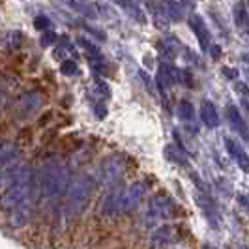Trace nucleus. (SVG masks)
<instances>
[{"label":"nucleus","mask_w":249,"mask_h":249,"mask_svg":"<svg viewBox=\"0 0 249 249\" xmlns=\"http://www.w3.org/2000/svg\"><path fill=\"white\" fill-rule=\"evenodd\" d=\"M19 167H8V165H0V187L4 186V184H8L10 180H12L13 173L17 171Z\"/></svg>","instance_id":"412c9836"},{"label":"nucleus","mask_w":249,"mask_h":249,"mask_svg":"<svg viewBox=\"0 0 249 249\" xmlns=\"http://www.w3.org/2000/svg\"><path fill=\"white\" fill-rule=\"evenodd\" d=\"M146 193H148V186L144 182H133L125 187H118L107 193V197L103 199L101 213L107 217H116V215L133 212L142 204Z\"/></svg>","instance_id":"f03ea898"},{"label":"nucleus","mask_w":249,"mask_h":249,"mask_svg":"<svg viewBox=\"0 0 249 249\" xmlns=\"http://www.w3.org/2000/svg\"><path fill=\"white\" fill-rule=\"evenodd\" d=\"M200 120L202 124L210 129H215L221 118H219V112H217V107L213 105L212 100H202V105H200Z\"/></svg>","instance_id":"f8f14e48"},{"label":"nucleus","mask_w":249,"mask_h":249,"mask_svg":"<svg viewBox=\"0 0 249 249\" xmlns=\"http://www.w3.org/2000/svg\"><path fill=\"white\" fill-rule=\"evenodd\" d=\"M197 202H199L200 210L206 215V219L210 221L213 229H219L221 225V215H219V210H217V204L213 202V199L208 195V193H200L197 195Z\"/></svg>","instance_id":"9d476101"},{"label":"nucleus","mask_w":249,"mask_h":249,"mask_svg":"<svg viewBox=\"0 0 249 249\" xmlns=\"http://www.w3.org/2000/svg\"><path fill=\"white\" fill-rule=\"evenodd\" d=\"M178 240V227L176 225H160L150 236V249H167Z\"/></svg>","instance_id":"0eeeda50"},{"label":"nucleus","mask_w":249,"mask_h":249,"mask_svg":"<svg viewBox=\"0 0 249 249\" xmlns=\"http://www.w3.org/2000/svg\"><path fill=\"white\" fill-rule=\"evenodd\" d=\"M34 26H36L37 30H43V32H47L53 28V23H51V19L47 15H37L36 19H34Z\"/></svg>","instance_id":"4be33fe9"},{"label":"nucleus","mask_w":249,"mask_h":249,"mask_svg":"<svg viewBox=\"0 0 249 249\" xmlns=\"http://www.w3.org/2000/svg\"><path fill=\"white\" fill-rule=\"evenodd\" d=\"M96 87H98V92L103 94L105 98H109L111 96V90H109V85L105 83V81H101L100 77H96Z\"/></svg>","instance_id":"393cba45"},{"label":"nucleus","mask_w":249,"mask_h":249,"mask_svg":"<svg viewBox=\"0 0 249 249\" xmlns=\"http://www.w3.org/2000/svg\"><path fill=\"white\" fill-rule=\"evenodd\" d=\"M234 23L240 30H246L248 28V6L244 2H240L234 6Z\"/></svg>","instance_id":"a211bd4d"},{"label":"nucleus","mask_w":249,"mask_h":249,"mask_svg":"<svg viewBox=\"0 0 249 249\" xmlns=\"http://www.w3.org/2000/svg\"><path fill=\"white\" fill-rule=\"evenodd\" d=\"M118 6H120V8H125V10L129 12V15H131L137 23H141V25L146 23V13L141 8V4H137V2H120Z\"/></svg>","instance_id":"f3484780"},{"label":"nucleus","mask_w":249,"mask_h":249,"mask_svg":"<svg viewBox=\"0 0 249 249\" xmlns=\"http://www.w3.org/2000/svg\"><path fill=\"white\" fill-rule=\"evenodd\" d=\"M225 116H227L231 127L236 131L238 135L244 139V141H248V124H246V118L242 116V112H240V109H238L236 105H227Z\"/></svg>","instance_id":"9b49d317"},{"label":"nucleus","mask_w":249,"mask_h":249,"mask_svg":"<svg viewBox=\"0 0 249 249\" xmlns=\"http://www.w3.org/2000/svg\"><path fill=\"white\" fill-rule=\"evenodd\" d=\"M163 8L167 13V19L180 21L186 17L189 10H193V4H189V2H167V4H163Z\"/></svg>","instance_id":"2eb2a0df"},{"label":"nucleus","mask_w":249,"mask_h":249,"mask_svg":"<svg viewBox=\"0 0 249 249\" xmlns=\"http://www.w3.org/2000/svg\"><path fill=\"white\" fill-rule=\"evenodd\" d=\"M189 26H191L193 34L199 39L200 49L202 51L210 49V45H212V36H210V30H208V26L204 23V19H202L200 15H197V13H193V15L189 17Z\"/></svg>","instance_id":"1a4fd4ad"},{"label":"nucleus","mask_w":249,"mask_h":249,"mask_svg":"<svg viewBox=\"0 0 249 249\" xmlns=\"http://www.w3.org/2000/svg\"><path fill=\"white\" fill-rule=\"evenodd\" d=\"M156 83H158L160 92L165 96V94L169 92V88L173 87L175 83H180V70L175 68L173 64L161 62L160 64V70H158V79H156Z\"/></svg>","instance_id":"6e6552de"},{"label":"nucleus","mask_w":249,"mask_h":249,"mask_svg":"<svg viewBox=\"0 0 249 249\" xmlns=\"http://www.w3.org/2000/svg\"><path fill=\"white\" fill-rule=\"evenodd\" d=\"M77 43H79V45H81V47L88 53V58L103 56V54H101V51H100V47H98V45H94V43H92L90 39H87V37H79V39H77Z\"/></svg>","instance_id":"aec40b11"},{"label":"nucleus","mask_w":249,"mask_h":249,"mask_svg":"<svg viewBox=\"0 0 249 249\" xmlns=\"http://www.w3.org/2000/svg\"><path fill=\"white\" fill-rule=\"evenodd\" d=\"M96 180L92 175H81L70 180V186L66 189V204L64 210L70 217H79L90 204V200L96 193Z\"/></svg>","instance_id":"20e7f679"},{"label":"nucleus","mask_w":249,"mask_h":249,"mask_svg":"<svg viewBox=\"0 0 249 249\" xmlns=\"http://www.w3.org/2000/svg\"><path fill=\"white\" fill-rule=\"evenodd\" d=\"M70 180H71V175L66 163L58 160L49 161L41 169L39 176H36L37 193L45 199H58L66 193Z\"/></svg>","instance_id":"7ed1b4c3"},{"label":"nucleus","mask_w":249,"mask_h":249,"mask_svg":"<svg viewBox=\"0 0 249 249\" xmlns=\"http://www.w3.org/2000/svg\"><path fill=\"white\" fill-rule=\"evenodd\" d=\"M225 148H227V152L231 154V158L240 165L242 171H248V154L244 152V148L238 144L234 139L225 137Z\"/></svg>","instance_id":"4468645a"},{"label":"nucleus","mask_w":249,"mask_h":249,"mask_svg":"<svg viewBox=\"0 0 249 249\" xmlns=\"http://www.w3.org/2000/svg\"><path fill=\"white\" fill-rule=\"evenodd\" d=\"M124 173H125L124 158L118 156V154H112V156H107L101 161L100 169H98V176L94 180L100 186H112V184H116L124 176Z\"/></svg>","instance_id":"423d86ee"},{"label":"nucleus","mask_w":249,"mask_h":249,"mask_svg":"<svg viewBox=\"0 0 249 249\" xmlns=\"http://www.w3.org/2000/svg\"><path fill=\"white\" fill-rule=\"evenodd\" d=\"M53 41H56V34H54L53 30H47V32H43V34H41L39 43H41L43 47H49V45H53Z\"/></svg>","instance_id":"b1692460"},{"label":"nucleus","mask_w":249,"mask_h":249,"mask_svg":"<svg viewBox=\"0 0 249 249\" xmlns=\"http://www.w3.org/2000/svg\"><path fill=\"white\" fill-rule=\"evenodd\" d=\"M41 105H43V98L37 92H30V94L23 96V100L19 101V112H21V116H28L32 112L39 111Z\"/></svg>","instance_id":"ddd939ff"},{"label":"nucleus","mask_w":249,"mask_h":249,"mask_svg":"<svg viewBox=\"0 0 249 249\" xmlns=\"http://www.w3.org/2000/svg\"><path fill=\"white\" fill-rule=\"evenodd\" d=\"M223 71H227V77H238V71H234V70H231V68H223Z\"/></svg>","instance_id":"cd10ccee"},{"label":"nucleus","mask_w":249,"mask_h":249,"mask_svg":"<svg viewBox=\"0 0 249 249\" xmlns=\"http://www.w3.org/2000/svg\"><path fill=\"white\" fill-rule=\"evenodd\" d=\"M36 195V175L32 167H19L13 173L6 189L0 193V208L8 212L10 227L21 229L30 221Z\"/></svg>","instance_id":"f257e3e1"},{"label":"nucleus","mask_w":249,"mask_h":249,"mask_svg":"<svg viewBox=\"0 0 249 249\" xmlns=\"http://www.w3.org/2000/svg\"><path fill=\"white\" fill-rule=\"evenodd\" d=\"M21 43H23V32L13 30V32H10V34H8V45H10L12 49L21 47Z\"/></svg>","instance_id":"5701e85b"},{"label":"nucleus","mask_w":249,"mask_h":249,"mask_svg":"<svg viewBox=\"0 0 249 249\" xmlns=\"http://www.w3.org/2000/svg\"><path fill=\"white\" fill-rule=\"evenodd\" d=\"M208 51H210V54H212L213 60H219V56H221V53H223V51H221V47H219V45H215V43H212Z\"/></svg>","instance_id":"bb28decb"},{"label":"nucleus","mask_w":249,"mask_h":249,"mask_svg":"<svg viewBox=\"0 0 249 249\" xmlns=\"http://www.w3.org/2000/svg\"><path fill=\"white\" fill-rule=\"evenodd\" d=\"M60 73H64L66 77H77L81 73V68L75 60L68 58V60H62V64H60Z\"/></svg>","instance_id":"6ab92c4d"},{"label":"nucleus","mask_w":249,"mask_h":249,"mask_svg":"<svg viewBox=\"0 0 249 249\" xmlns=\"http://www.w3.org/2000/svg\"><path fill=\"white\" fill-rule=\"evenodd\" d=\"M238 200H240L242 208H248V200H246V197H244V195H240V197H238Z\"/></svg>","instance_id":"c85d7f7f"},{"label":"nucleus","mask_w":249,"mask_h":249,"mask_svg":"<svg viewBox=\"0 0 249 249\" xmlns=\"http://www.w3.org/2000/svg\"><path fill=\"white\" fill-rule=\"evenodd\" d=\"M176 112H178V118H180L184 124L193 125L195 122H197V116H195V107H193V103H191V101L182 100L180 103H178V109H176Z\"/></svg>","instance_id":"dca6fc26"},{"label":"nucleus","mask_w":249,"mask_h":249,"mask_svg":"<svg viewBox=\"0 0 249 249\" xmlns=\"http://www.w3.org/2000/svg\"><path fill=\"white\" fill-rule=\"evenodd\" d=\"M180 83L186 85V87H191L193 85V75L189 70H180Z\"/></svg>","instance_id":"a878e982"},{"label":"nucleus","mask_w":249,"mask_h":249,"mask_svg":"<svg viewBox=\"0 0 249 249\" xmlns=\"http://www.w3.org/2000/svg\"><path fill=\"white\" fill-rule=\"evenodd\" d=\"M176 215H182V206L171 195L160 193L148 200L144 219L160 223V221H167V219H175Z\"/></svg>","instance_id":"39448f33"}]
</instances>
